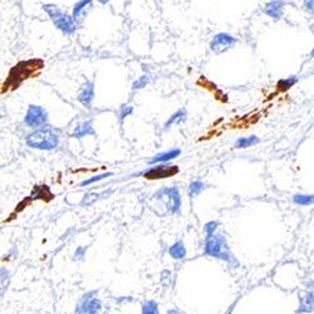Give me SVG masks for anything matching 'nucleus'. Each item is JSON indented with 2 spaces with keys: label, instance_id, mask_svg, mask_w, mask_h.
Returning <instances> with one entry per match:
<instances>
[{
  "label": "nucleus",
  "instance_id": "obj_1",
  "mask_svg": "<svg viewBox=\"0 0 314 314\" xmlns=\"http://www.w3.org/2000/svg\"><path fill=\"white\" fill-rule=\"evenodd\" d=\"M204 249L206 255L221 259V260L233 264L235 267H239V263L233 258L230 250H229L226 239L221 234H213V235L206 236Z\"/></svg>",
  "mask_w": 314,
  "mask_h": 314
},
{
  "label": "nucleus",
  "instance_id": "obj_2",
  "mask_svg": "<svg viewBox=\"0 0 314 314\" xmlns=\"http://www.w3.org/2000/svg\"><path fill=\"white\" fill-rule=\"evenodd\" d=\"M152 199L156 201V204L160 205V208L163 209L165 214H179L181 209V195L177 188H163L158 190L152 196ZM156 209V210H157ZM155 210V213H156Z\"/></svg>",
  "mask_w": 314,
  "mask_h": 314
},
{
  "label": "nucleus",
  "instance_id": "obj_3",
  "mask_svg": "<svg viewBox=\"0 0 314 314\" xmlns=\"http://www.w3.org/2000/svg\"><path fill=\"white\" fill-rule=\"evenodd\" d=\"M43 9L49 15V18L54 23L56 28L63 31L64 34H73L77 31V28H78L77 20L74 19L73 15L67 14L63 10H61L58 6L54 5V4H44Z\"/></svg>",
  "mask_w": 314,
  "mask_h": 314
},
{
  "label": "nucleus",
  "instance_id": "obj_4",
  "mask_svg": "<svg viewBox=\"0 0 314 314\" xmlns=\"http://www.w3.org/2000/svg\"><path fill=\"white\" fill-rule=\"evenodd\" d=\"M43 67L42 61L38 59H31L27 62L18 63L15 67L11 68L10 73L8 76V82H6V87L10 86L11 88H17L23 81L28 79L29 77L33 76L35 70H39Z\"/></svg>",
  "mask_w": 314,
  "mask_h": 314
},
{
  "label": "nucleus",
  "instance_id": "obj_5",
  "mask_svg": "<svg viewBox=\"0 0 314 314\" xmlns=\"http://www.w3.org/2000/svg\"><path fill=\"white\" fill-rule=\"evenodd\" d=\"M59 136L51 128H42L34 131L27 137V145L35 150H53L58 146Z\"/></svg>",
  "mask_w": 314,
  "mask_h": 314
},
{
  "label": "nucleus",
  "instance_id": "obj_6",
  "mask_svg": "<svg viewBox=\"0 0 314 314\" xmlns=\"http://www.w3.org/2000/svg\"><path fill=\"white\" fill-rule=\"evenodd\" d=\"M24 122L27 126L31 127V128H40L48 122L47 111L40 106L31 104L26 113V117H24Z\"/></svg>",
  "mask_w": 314,
  "mask_h": 314
},
{
  "label": "nucleus",
  "instance_id": "obj_7",
  "mask_svg": "<svg viewBox=\"0 0 314 314\" xmlns=\"http://www.w3.org/2000/svg\"><path fill=\"white\" fill-rule=\"evenodd\" d=\"M101 300L97 298V292L92 290V292H88L82 297V299L79 300L78 306L76 308V313H98L101 311Z\"/></svg>",
  "mask_w": 314,
  "mask_h": 314
},
{
  "label": "nucleus",
  "instance_id": "obj_8",
  "mask_svg": "<svg viewBox=\"0 0 314 314\" xmlns=\"http://www.w3.org/2000/svg\"><path fill=\"white\" fill-rule=\"evenodd\" d=\"M238 43V39L229 33H219L214 35L210 42V49L216 54L229 51Z\"/></svg>",
  "mask_w": 314,
  "mask_h": 314
},
{
  "label": "nucleus",
  "instance_id": "obj_9",
  "mask_svg": "<svg viewBox=\"0 0 314 314\" xmlns=\"http://www.w3.org/2000/svg\"><path fill=\"white\" fill-rule=\"evenodd\" d=\"M179 174V167L177 166H167V165H158L150 168L149 171L143 174V177L147 180H161L166 177L175 176Z\"/></svg>",
  "mask_w": 314,
  "mask_h": 314
},
{
  "label": "nucleus",
  "instance_id": "obj_10",
  "mask_svg": "<svg viewBox=\"0 0 314 314\" xmlns=\"http://www.w3.org/2000/svg\"><path fill=\"white\" fill-rule=\"evenodd\" d=\"M78 101L83 104L84 107L92 106L94 101V83L91 81H86L83 87L81 88L78 93Z\"/></svg>",
  "mask_w": 314,
  "mask_h": 314
},
{
  "label": "nucleus",
  "instance_id": "obj_11",
  "mask_svg": "<svg viewBox=\"0 0 314 314\" xmlns=\"http://www.w3.org/2000/svg\"><path fill=\"white\" fill-rule=\"evenodd\" d=\"M284 6H285V3L283 0H272L264 6V13L274 20H279L283 17Z\"/></svg>",
  "mask_w": 314,
  "mask_h": 314
},
{
  "label": "nucleus",
  "instance_id": "obj_12",
  "mask_svg": "<svg viewBox=\"0 0 314 314\" xmlns=\"http://www.w3.org/2000/svg\"><path fill=\"white\" fill-rule=\"evenodd\" d=\"M180 155H181V150L180 149H174V150H170V151L161 152V154L152 157L151 160L149 161V163L150 165H155V163H166L168 162V161L175 160V158L179 157Z\"/></svg>",
  "mask_w": 314,
  "mask_h": 314
},
{
  "label": "nucleus",
  "instance_id": "obj_13",
  "mask_svg": "<svg viewBox=\"0 0 314 314\" xmlns=\"http://www.w3.org/2000/svg\"><path fill=\"white\" fill-rule=\"evenodd\" d=\"M95 135V131L92 126V122L91 121H86L83 124L78 125L76 128L73 129V133L72 136L76 138H83L86 136H94Z\"/></svg>",
  "mask_w": 314,
  "mask_h": 314
},
{
  "label": "nucleus",
  "instance_id": "obj_14",
  "mask_svg": "<svg viewBox=\"0 0 314 314\" xmlns=\"http://www.w3.org/2000/svg\"><path fill=\"white\" fill-rule=\"evenodd\" d=\"M52 197H53V194L51 192L49 188L45 185H42V186H34L33 191H31V199L49 201V200H52Z\"/></svg>",
  "mask_w": 314,
  "mask_h": 314
},
{
  "label": "nucleus",
  "instance_id": "obj_15",
  "mask_svg": "<svg viewBox=\"0 0 314 314\" xmlns=\"http://www.w3.org/2000/svg\"><path fill=\"white\" fill-rule=\"evenodd\" d=\"M92 3L93 0H79V1H77L73 6V11H72V15H73L74 19H81L87 13L88 9L91 8Z\"/></svg>",
  "mask_w": 314,
  "mask_h": 314
},
{
  "label": "nucleus",
  "instance_id": "obj_16",
  "mask_svg": "<svg viewBox=\"0 0 314 314\" xmlns=\"http://www.w3.org/2000/svg\"><path fill=\"white\" fill-rule=\"evenodd\" d=\"M314 307V288H312L311 290L307 292V294L304 295L302 299H300V306L299 311L300 313H304V312H311Z\"/></svg>",
  "mask_w": 314,
  "mask_h": 314
},
{
  "label": "nucleus",
  "instance_id": "obj_17",
  "mask_svg": "<svg viewBox=\"0 0 314 314\" xmlns=\"http://www.w3.org/2000/svg\"><path fill=\"white\" fill-rule=\"evenodd\" d=\"M168 254H170V256H171L172 259H176V260L185 258L186 248L185 245H184L183 241H177L174 245H171L170 249H168Z\"/></svg>",
  "mask_w": 314,
  "mask_h": 314
},
{
  "label": "nucleus",
  "instance_id": "obj_18",
  "mask_svg": "<svg viewBox=\"0 0 314 314\" xmlns=\"http://www.w3.org/2000/svg\"><path fill=\"white\" fill-rule=\"evenodd\" d=\"M186 118H188V113H186V111L179 110L176 113H174L171 117L168 118L167 122H166L165 126H163V128L168 129V128H171L172 126H175V125L183 124V122H185L186 121Z\"/></svg>",
  "mask_w": 314,
  "mask_h": 314
},
{
  "label": "nucleus",
  "instance_id": "obj_19",
  "mask_svg": "<svg viewBox=\"0 0 314 314\" xmlns=\"http://www.w3.org/2000/svg\"><path fill=\"white\" fill-rule=\"evenodd\" d=\"M259 142H260V140H259L256 136H250V137H241L235 142V147L239 150L248 149V147L254 146V145H256V143H259Z\"/></svg>",
  "mask_w": 314,
  "mask_h": 314
},
{
  "label": "nucleus",
  "instance_id": "obj_20",
  "mask_svg": "<svg viewBox=\"0 0 314 314\" xmlns=\"http://www.w3.org/2000/svg\"><path fill=\"white\" fill-rule=\"evenodd\" d=\"M205 188H206V184H204L202 181H199V180L197 181H192L190 184V186H188V195H190L191 199H194L197 195L201 194Z\"/></svg>",
  "mask_w": 314,
  "mask_h": 314
},
{
  "label": "nucleus",
  "instance_id": "obj_21",
  "mask_svg": "<svg viewBox=\"0 0 314 314\" xmlns=\"http://www.w3.org/2000/svg\"><path fill=\"white\" fill-rule=\"evenodd\" d=\"M293 202L297 205H302V206H308V205L314 204V195H294L293 196Z\"/></svg>",
  "mask_w": 314,
  "mask_h": 314
},
{
  "label": "nucleus",
  "instance_id": "obj_22",
  "mask_svg": "<svg viewBox=\"0 0 314 314\" xmlns=\"http://www.w3.org/2000/svg\"><path fill=\"white\" fill-rule=\"evenodd\" d=\"M297 82H298L297 77H290V78L281 79V81L278 82L277 88L278 91H281V92H285V91H288L289 88H292Z\"/></svg>",
  "mask_w": 314,
  "mask_h": 314
},
{
  "label": "nucleus",
  "instance_id": "obj_23",
  "mask_svg": "<svg viewBox=\"0 0 314 314\" xmlns=\"http://www.w3.org/2000/svg\"><path fill=\"white\" fill-rule=\"evenodd\" d=\"M143 314H156L158 313V304L155 300H147L142 306Z\"/></svg>",
  "mask_w": 314,
  "mask_h": 314
},
{
  "label": "nucleus",
  "instance_id": "obj_24",
  "mask_svg": "<svg viewBox=\"0 0 314 314\" xmlns=\"http://www.w3.org/2000/svg\"><path fill=\"white\" fill-rule=\"evenodd\" d=\"M112 175H113L112 172H106V174L97 175V176H92V177H91V179H87V180H84V181H82L81 186H82V188H84V186L92 185V184L98 183V181H101V180L107 179V177H111V176H112Z\"/></svg>",
  "mask_w": 314,
  "mask_h": 314
},
{
  "label": "nucleus",
  "instance_id": "obj_25",
  "mask_svg": "<svg viewBox=\"0 0 314 314\" xmlns=\"http://www.w3.org/2000/svg\"><path fill=\"white\" fill-rule=\"evenodd\" d=\"M150 82V77L147 76V74H143V76H141L140 78L137 79V81L133 82V86H132V88L133 90H142V88H145L149 84Z\"/></svg>",
  "mask_w": 314,
  "mask_h": 314
},
{
  "label": "nucleus",
  "instance_id": "obj_26",
  "mask_svg": "<svg viewBox=\"0 0 314 314\" xmlns=\"http://www.w3.org/2000/svg\"><path fill=\"white\" fill-rule=\"evenodd\" d=\"M218 227H219V222L209 221L208 224H205L204 230H205V233H206V235H213V234H215V231Z\"/></svg>",
  "mask_w": 314,
  "mask_h": 314
},
{
  "label": "nucleus",
  "instance_id": "obj_27",
  "mask_svg": "<svg viewBox=\"0 0 314 314\" xmlns=\"http://www.w3.org/2000/svg\"><path fill=\"white\" fill-rule=\"evenodd\" d=\"M132 112H133V107L132 106L122 107L120 111V121H124L125 118L128 117L129 115H132Z\"/></svg>",
  "mask_w": 314,
  "mask_h": 314
},
{
  "label": "nucleus",
  "instance_id": "obj_28",
  "mask_svg": "<svg viewBox=\"0 0 314 314\" xmlns=\"http://www.w3.org/2000/svg\"><path fill=\"white\" fill-rule=\"evenodd\" d=\"M98 199V194H94V192H91V194H87L83 197V201H82V205H91Z\"/></svg>",
  "mask_w": 314,
  "mask_h": 314
},
{
  "label": "nucleus",
  "instance_id": "obj_29",
  "mask_svg": "<svg viewBox=\"0 0 314 314\" xmlns=\"http://www.w3.org/2000/svg\"><path fill=\"white\" fill-rule=\"evenodd\" d=\"M86 252H87V248L79 247L78 249L76 250V252H74V259H76V260H83L84 256H86Z\"/></svg>",
  "mask_w": 314,
  "mask_h": 314
},
{
  "label": "nucleus",
  "instance_id": "obj_30",
  "mask_svg": "<svg viewBox=\"0 0 314 314\" xmlns=\"http://www.w3.org/2000/svg\"><path fill=\"white\" fill-rule=\"evenodd\" d=\"M304 8L309 11H314V0H304Z\"/></svg>",
  "mask_w": 314,
  "mask_h": 314
},
{
  "label": "nucleus",
  "instance_id": "obj_31",
  "mask_svg": "<svg viewBox=\"0 0 314 314\" xmlns=\"http://www.w3.org/2000/svg\"><path fill=\"white\" fill-rule=\"evenodd\" d=\"M99 3L101 4H103V5H106V4H108L110 3V0H98Z\"/></svg>",
  "mask_w": 314,
  "mask_h": 314
},
{
  "label": "nucleus",
  "instance_id": "obj_32",
  "mask_svg": "<svg viewBox=\"0 0 314 314\" xmlns=\"http://www.w3.org/2000/svg\"><path fill=\"white\" fill-rule=\"evenodd\" d=\"M168 313H179V311H168Z\"/></svg>",
  "mask_w": 314,
  "mask_h": 314
},
{
  "label": "nucleus",
  "instance_id": "obj_33",
  "mask_svg": "<svg viewBox=\"0 0 314 314\" xmlns=\"http://www.w3.org/2000/svg\"><path fill=\"white\" fill-rule=\"evenodd\" d=\"M312 57H314V49H313V52H312Z\"/></svg>",
  "mask_w": 314,
  "mask_h": 314
}]
</instances>
